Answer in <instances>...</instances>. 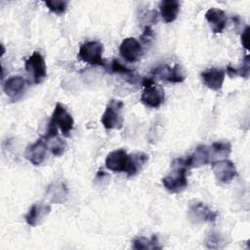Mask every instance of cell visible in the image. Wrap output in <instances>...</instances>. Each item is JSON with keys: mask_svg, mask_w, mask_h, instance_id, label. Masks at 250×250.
I'll use <instances>...</instances> for the list:
<instances>
[{"mask_svg": "<svg viewBox=\"0 0 250 250\" xmlns=\"http://www.w3.org/2000/svg\"><path fill=\"white\" fill-rule=\"evenodd\" d=\"M148 160L145 152L128 154L125 149L119 148L110 151L105 157V166L112 172L126 173L129 177L135 176Z\"/></svg>", "mask_w": 250, "mask_h": 250, "instance_id": "cell-1", "label": "cell"}, {"mask_svg": "<svg viewBox=\"0 0 250 250\" xmlns=\"http://www.w3.org/2000/svg\"><path fill=\"white\" fill-rule=\"evenodd\" d=\"M74 126V120L67 109L58 103L54 108L51 119L49 121L45 139L58 136V129H60L63 136L68 137Z\"/></svg>", "mask_w": 250, "mask_h": 250, "instance_id": "cell-2", "label": "cell"}, {"mask_svg": "<svg viewBox=\"0 0 250 250\" xmlns=\"http://www.w3.org/2000/svg\"><path fill=\"white\" fill-rule=\"evenodd\" d=\"M143 85L145 89L141 96V102L145 105L151 108L159 107L165 101V93L163 88L155 84L153 79L150 77L144 78Z\"/></svg>", "mask_w": 250, "mask_h": 250, "instance_id": "cell-3", "label": "cell"}, {"mask_svg": "<svg viewBox=\"0 0 250 250\" xmlns=\"http://www.w3.org/2000/svg\"><path fill=\"white\" fill-rule=\"evenodd\" d=\"M123 106L124 104L120 100H111L107 104L101 118V122L105 129H121L123 127Z\"/></svg>", "mask_w": 250, "mask_h": 250, "instance_id": "cell-4", "label": "cell"}, {"mask_svg": "<svg viewBox=\"0 0 250 250\" xmlns=\"http://www.w3.org/2000/svg\"><path fill=\"white\" fill-rule=\"evenodd\" d=\"M172 167L173 170L162 179V185L168 191L179 193L188 187L187 168L176 164H172Z\"/></svg>", "mask_w": 250, "mask_h": 250, "instance_id": "cell-5", "label": "cell"}, {"mask_svg": "<svg viewBox=\"0 0 250 250\" xmlns=\"http://www.w3.org/2000/svg\"><path fill=\"white\" fill-rule=\"evenodd\" d=\"M210 161H211V154H210L209 146L205 145H200L196 146V148L191 154L186 157L177 158L172 162V164L181 165L188 169V168H197L202 165H206Z\"/></svg>", "mask_w": 250, "mask_h": 250, "instance_id": "cell-6", "label": "cell"}, {"mask_svg": "<svg viewBox=\"0 0 250 250\" xmlns=\"http://www.w3.org/2000/svg\"><path fill=\"white\" fill-rule=\"evenodd\" d=\"M104 46L99 41H88L80 46L78 58L92 65H104L103 59Z\"/></svg>", "mask_w": 250, "mask_h": 250, "instance_id": "cell-7", "label": "cell"}, {"mask_svg": "<svg viewBox=\"0 0 250 250\" xmlns=\"http://www.w3.org/2000/svg\"><path fill=\"white\" fill-rule=\"evenodd\" d=\"M24 68L30 78H32L34 84H40L47 76L46 62L39 52L32 53V55L25 61Z\"/></svg>", "mask_w": 250, "mask_h": 250, "instance_id": "cell-8", "label": "cell"}, {"mask_svg": "<svg viewBox=\"0 0 250 250\" xmlns=\"http://www.w3.org/2000/svg\"><path fill=\"white\" fill-rule=\"evenodd\" d=\"M188 216L192 223L202 224L214 222L218 217V213L201 201H193L188 205Z\"/></svg>", "mask_w": 250, "mask_h": 250, "instance_id": "cell-9", "label": "cell"}, {"mask_svg": "<svg viewBox=\"0 0 250 250\" xmlns=\"http://www.w3.org/2000/svg\"><path fill=\"white\" fill-rule=\"evenodd\" d=\"M212 170L215 178L222 184L230 183L237 175L235 165L228 159H220L212 162Z\"/></svg>", "mask_w": 250, "mask_h": 250, "instance_id": "cell-10", "label": "cell"}, {"mask_svg": "<svg viewBox=\"0 0 250 250\" xmlns=\"http://www.w3.org/2000/svg\"><path fill=\"white\" fill-rule=\"evenodd\" d=\"M26 89L27 82L20 75L11 76L3 83V91L11 102H17L21 99Z\"/></svg>", "mask_w": 250, "mask_h": 250, "instance_id": "cell-11", "label": "cell"}, {"mask_svg": "<svg viewBox=\"0 0 250 250\" xmlns=\"http://www.w3.org/2000/svg\"><path fill=\"white\" fill-rule=\"evenodd\" d=\"M48 149L49 147L46 140L41 137L35 143L29 145L26 147L24 156L31 164H33L34 166H39L45 161Z\"/></svg>", "mask_w": 250, "mask_h": 250, "instance_id": "cell-12", "label": "cell"}, {"mask_svg": "<svg viewBox=\"0 0 250 250\" xmlns=\"http://www.w3.org/2000/svg\"><path fill=\"white\" fill-rule=\"evenodd\" d=\"M119 52L125 61L135 62L141 59L144 50L141 43L136 38L127 37L121 42Z\"/></svg>", "mask_w": 250, "mask_h": 250, "instance_id": "cell-13", "label": "cell"}, {"mask_svg": "<svg viewBox=\"0 0 250 250\" xmlns=\"http://www.w3.org/2000/svg\"><path fill=\"white\" fill-rule=\"evenodd\" d=\"M151 74L161 80H165L170 83H180L185 80V76L178 64L170 66L169 64H160L151 69Z\"/></svg>", "mask_w": 250, "mask_h": 250, "instance_id": "cell-14", "label": "cell"}, {"mask_svg": "<svg viewBox=\"0 0 250 250\" xmlns=\"http://www.w3.org/2000/svg\"><path fill=\"white\" fill-rule=\"evenodd\" d=\"M200 76L203 84L207 88L213 91H219L224 84L226 71L222 68L212 67L202 71Z\"/></svg>", "mask_w": 250, "mask_h": 250, "instance_id": "cell-15", "label": "cell"}, {"mask_svg": "<svg viewBox=\"0 0 250 250\" xmlns=\"http://www.w3.org/2000/svg\"><path fill=\"white\" fill-rule=\"evenodd\" d=\"M205 19L214 33L223 32L227 25V16L223 10L218 8H210L207 10Z\"/></svg>", "mask_w": 250, "mask_h": 250, "instance_id": "cell-16", "label": "cell"}, {"mask_svg": "<svg viewBox=\"0 0 250 250\" xmlns=\"http://www.w3.org/2000/svg\"><path fill=\"white\" fill-rule=\"evenodd\" d=\"M68 195V189L64 183L62 182H55L50 184L46 189V197L47 199L56 204L63 203Z\"/></svg>", "mask_w": 250, "mask_h": 250, "instance_id": "cell-17", "label": "cell"}, {"mask_svg": "<svg viewBox=\"0 0 250 250\" xmlns=\"http://www.w3.org/2000/svg\"><path fill=\"white\" fill-rule=\"evenodd\" d=\"M51 208L44 203H34L25 215V221L30 227H35L50 213Z\"/></svg>", "mask_w": 250, "mask_h": 250, "instance_id": "cell-18", "label": "cell"}, {"mask_svg": "<svg viewBox=\"0 0 250 250\" xmlns=\"http://www.w3.org/2000/svg\"><path fill=\"white\" fill-rule=\"evenodd\" d=\"M180 2L177 0H163L160 2V15L165 22H173L180 12Z\"/></svg>", "mask_w": 250, "mask_h": 250, "instance_id": "cell-19", "label": "cell"}, {"mask_svg": "<svg viewBox=\"0 0 250 250\" xmlns=\"http://www.w3.org/2000/svg\"><path fill=\"white\" fill-rule=\"evenodd\" d=\"M209 149L211 154V161L214 159L216 161L227 157L231 151V146L229 142L220 141L213 143L211 146H209Z\"/></svg>", "mask_w": 250, "mask_h": 250, "instance_id": "cell-20", "label": "cell"}, {"mask_svg": "<svg viewBox=\"0 0 250 250\" xmlns=\"http://www.w3.org/2000/svg\"><path fill=\"white\" fill-rule=\"evenodd\" d=\"M132 247L137 250L143 249H161L162 247L159 245L158 237L156 234L151 235L150 238L145 236H139L133 239Z\"/></svg>", "mask_w": 250, "mask_h": 250, "instance_id": "cell-21", "label": "cell"}, {"mask_svg": "<svg viewBox=\"0 0 250 250\" xmlns=\"http://www.w3.org/2000/svg\"><path fill=\"white\" fill-rule=\"evenodd\" d=\"M227 73L232 77V76H236L239 75L245 79H247L249 77V73H250V61H249V56L246 55L244 57V59L241 62V64L234 68L230 65H228L227 67Z\"/></svg>", "mask_w": 250, "mask_h": 250, "instance_id": "cell-22", "label": "cell"}, {"mask_svg": "<svg viewBox=\"0 0 250 250\" xmlns=\"http://www.w3.org/2000/svg\"><path fill=\"white\" fill-rule=\"evenodd\" d=\"M45 140H46L48 147L53 155L61 156L63 154V152L65 151V148H66V143L63 140H62L59 136L51 137V138H48Z\"/></svg>", "mask_w": 250, "mask_h": 250, "instance_id": "cell-23", "label": "cell"}, {"mask_svg": "<svg viewBox=\"0 0 250 250\" xmlns=\"http://www.w3.org/2000/svg\"><path fill=\"white\" fill-rule=\"evenodd\" d=\"M46 7L49 9L50 12L57 14V15H62L65 12L68 2L67 1H62V0H47L44 2Z\"/></svg>", "mask_w": 250, "mask_h": 250, "instance_id": "cell-24", "label": "cell"}, {"mask_svg": "<svg viewBox=\"0 0 250 250\" xmlns=\"http://www.w3.org/2000/svg\"><path fill=\"white\" fill-rule=\"evenodd\" d=\"M111 71L114 73H120V74H126V75H133V70L129 69L128 67H126L125 65H123L119 61H117L116 59L112 60L111 62Z\"/></svg>", "mask_w": 250, "mask_h": 250, "instance_id": "cell-25", "label": "cell"}, {"mask_svg": "<svg viewBox=\"0 0 250 250\" xmlns=\"http://www.w3.org/2000/svg\"><path fill=\"white\" fill-rule=\"evenodd\" d=\"M205 243H206L207 247H209V248H219L220 247V243H221V238L218 235V233L211 232L208 235Z\"/></svg>", "mask_w": 250, "mask_h": 250, "instance_id": "cell-26", "label": "cell"}, {"mask_svg": "<svg viewBox=\"0 0 250 250\" xmlns=\"http://www.w3.org/2000/svg\"><path fill=\"white\" fill-rule=\"evenodd\" d=\"M241 44L242 46L248 50L249 49V26L246 25L241 33Z\"/></svg>", "mask_w": 250, "mask_h": 250, "instance_id": "cell-27", "label": "cell"}, {"mask_svg": "<svg viewBox=\"0 0 250 250\" xmlns=\"http://www.w3.org/2000/svg\"><path fill=\"white\" fill-rule=\"evenodd\" d=\"M152 36H153V32H152L151 28H150L149 26H146V28H145V30H144V33H143L142 36H141L142 40H143L145 43H147V42L152 38Z\"/></svg>", "mask_w": 250, "mask_h": 250, "instance_id": "cell-28", "label": "cell"}]
</instances>
